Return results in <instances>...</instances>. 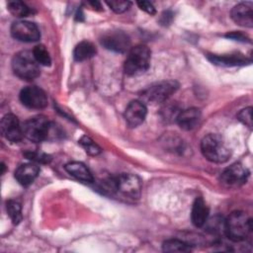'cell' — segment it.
I'll return each instance as SVG.
<instances>
[{"mask_svg":"<svg viewBox=\"0 0 253 253\" xmlns=\"http://www.w3.org/2000/svg\"><path fill=\"white\" fill-rule=\"evenodd\" d=\"M6 210H7V213L9 215V217L11 218V220L14 224H18L22 220V218H23L22 207L19 202L14 201V200H9L6 203Z\"/></svg>","mask_w":253,"mask_h":253,"instance_id":"obj_23","label":"cell"},{"mask_svg":"<svg viewBox=\"0 0 253 253\" xmlns=\"http://www.w3.org/2000/svg\"><path fill=\"white\" fill-rule=\"evenodd\" d=\"M11 35L14 39L25 42H34L41 38L39 28L29 21L14 22L11 26Z\"/></svg>","mask_w":253,"mask_h":253,"instance_id":"obj_8","label":"cell"},{"mask_svg":"<svg viewBox=\"0 0 253 253\" xmlns=\"http://www.w3.org/2000/svg\"><path fill=\"white\" fill-rule=\"evenodd\" d=\"M251 230L252 220L243 211H233L224 220V233L233 242L245 240Z\"/></svg>","mask_w":253,"mask_h":253,"instance_id":"obj_3","label":"cell"},{"mask_svg":"<svg viewBox=\"0 0 253 253\" xmlns=\"http://www.w3.org/2000/svg\"><path fill=\"white\" fill-rule=\"evenodd\" d=\"M237 117L242 124H244L248 127L252 126V108L251 107L241 110L237 115Z\"/></svg>","mask_w":253,"mask_h":253,"instance_id":"obj_27","label":"cell"},{"mask_svg":"<svg viewBox=\"0 0 253 253\" xmlns=\"http://www.w3.org/2000/svg\"><path fill=\"white\" fill-rule=\"evenodd\" d=\"M210 210L203 198H197L193 204L191 211L192 223L197 227H202L206 224L209 218Z\"/></svg>","mask_w":253,"mask_h":253,"instance_id":"obj_17","label":"cell"},{"mask_svg":"<svg viewBox=\"0 0 253 253\" xmlns=\"http://www.w3.org/2000/svg\"><path fill=\"white\" fill-rule=\"evenodd\" d=\"M107 4L109 5V7L116 13H124L126 12L129 6H130V2L129 1H108Z\"/></svg>","mask_w":253,"mask_h":253,"instance_id":"obj_26","label":"cell"},{"mask_svg":"<svg viewBox=\"0 0 253 253\" xmlns=\"http://www.w3.org/2000/svg\"><path fill=\"white\" fill-rule=\"evenodd\" d=\"M20 100L30 109H43L47 105V97L43 90L37 86H27L20 93Z\"/></svg>","mask_w":253,"mask_h":253,"instance_id":"obj_9","label":"cell"},{"mask_svg":"<svg viewBox=\"0 0 253 253\" xmlns=\"http://www.w3.org/2000/svg\"><path fill=\"white\" fill-rule=\"evenodd\" d=\"M65 170L67 173H69L71 176L76 178L79 181L85 182V183H92L94 181L93 176L89 169L85 166V164L77 161L69 162L65 165Z\"/></svg>","mask_w":253,"mask_h":253,"instance_id":"obj_18","label":"cell"},{"mask_svg":"<svg viewBox=\"0 0 253 253\" xmlns=\"http://www.w3.org/2000/svg\"><path fill=\"white\" fill-rule=\"evenodd\" d=\"M26 156L34 161H39V162H47V156L44 154H39V153H35V152H27Z\"/></svg>","mask_w":253,"mask_h":253,"instance_id":"obj_29","label":"cell"},{"mask_svg":"<svg viewBox=\"0 0 253 253\" xmlns=\"http://www.w3.org/2000/svg\"><path fill=\"white\" fill-rule=\"evenodd\" d=\"M7 8L12 15H14L15 17H19V18L27 17L32 13L31 8H29L24 2H22L20 0L8 1Z\"/></svg>","mask_w":253,"mask_h":253,"instance_id":"obj_21","label":"cell"},{"mask_svg":"<svg viewBox=\"0 0 253 253\" xmlns=\"http://www.w3.org/2000/svg\"><path fill=\"white\" fill-rule=\"evenodd\" d=\"M150 65V50L147 46L139 44L131 47L125 61V72L129 76L144 73Z\"/></svg>","mask_w":253,"mask_h":253,"instance_id":"obj_5","label":"cell"},{"mask_svg":"<svg viewBox=\"0 0 253 253\" xmlns=\"http://www.w3.org/2000/svg\"><path fill=\"white\" fill-rule=\"evenodd\" d=\"M208 57L212 63L223 66H236L247 63L246 57L241 54H210Z\"/></svg>","mask_w":253,"mask_h":253,"instance_id":"obj_19","label":"cell"},{"mask_svg":"<svg viewBox=\"0 0 253 253\" xmlns=\"http://www.w3.org/2000/svg\"><path fill=\"white\" fill-rule=\"evenodd\" d=\"M51 124L44 116H36L27 120L23 125L24 136L34 142H42L48 138Z\"/></svg>","mask_w":253,"mask_h":253,"instance_id":"obj_6","label":"cell"},{"mask_svg":"<svg viewBox=\"0 0 253 253\" xmlns=\"http://www.w3.org/2000/svg\"><path fill=\"white\" fill-rule=\"evenodd\" d=\"M179 84L173 80H165L156 82L146 87L141 92V99L145 102L157 104L167 100L172 94L176 92Z\"/></svg>","mask_w":253,"mask_h":253,"instance_id":"obj_7","label":"cell"},{"mask_svg":"<svg viewBox=\"0 0 253 253\" xmlns=\"http://www.w3.org/2000/svg\"><path fill=\"white\" fill-rule=\"evenodd\" d=\"M40 168L35 163H25L20 165L15 171L16 180L23 186L31 185L38 177Z\"/></svg>","mask_w":253,"mask_h":253,"instance_id":"obj_16","label":"cell"},{"mask_svg":"<svg viewBox=\"0 0 253 253\" xmlns=\"http://www.w3.org/2000/svg\"><path fill=\"white\" fill-rule=\"evenodd\" d=\"M33 54L40 65H43V66L50 65L51 58H50L49 52L47 51V49L45 48L44 45L39 44V45L35 46V48L33 50Z\"/></svg>","mask_w":253,"mask_h":253,"instance_id":"obj_24","label":"cell"},{"mask_svg":"<svg viewBox=\"0 0 253 253\" xmlns=\"http://www.w3.org/2000/svg\"><path fill=\"white\" fill-rule=\"evenodd\" d=\"M14 73L23 80H34L40 75V64L33 51L22 50L17 52L12 59Z\"/></svg>","mask_w":253,"mask_h":253,"instance_id":"obj_4","label":"cell"},{"mask_svg":"<svg viewBox=\"0 0 253 253\" xmlns=\"http://www.w3.org/2000/svg\"><path fill=\"white\" fill-rule=\"evenodd\" d=\"M147 114V109L144 103L140 100L131 101L125 111V120L126 124L131 126L135 127L143 123Z\"/></svg>","mask_w":253,"mask_h":253,"instance_id":"obj_13","label":"cell"},{"mask_svg":"<svg viewBox=\"0 0 253 253\" xmlns=\"http://www.w3.org/2000/svg\"><path fill=\"white\" fill-rule=\"evenodd\" d=\"M137 5L142 11L146 12L147 14H149V15H154L155 14V8H154V6L151 2H149V1H138Z\"/></svg>","mask_w":253,"mask_h":253,"instance_id":"obj_28","label":"cell"},{"mask_svg":"<svg viewBox=\"0 0 253 253\" xmlns=\"http://www.w3.org/2000/svg\"><path fill=\"white\" fill-rule=\"evenodd\" d=\"M249 172L239 163H234L227 167L220 176L221 183L228 188H236L243 185L247 178Z\"/></svg>","mask_w":253,"mask_h":253,"instance_id":"obj_10","label":"cell"},{"mask_svg":"<svg viewBox=\"0 0 253 253\" xmlns=\"http://www.w3.org/2000/svg\"><path fill=\"white\" fill-rule=\"evenodd\" d=\"M101 43L107 49L116 52H125L129 47V38L122 31H111L106 33L102 39Z\"/></svg>","mask_w":253,"mask_h":253,"instance_id":"obj_12","label":"cell"},{"mask_svg":"<svg viewBox=\"0 0 253 253\" xmlns=\"http://www.w3.org/2000/svg\"><path fill=\"white\" fill-rule=\"evenodd\" d=\"M201 151L206 159L213 163H223L231 155L230 147L225 139L213 133H210L202 139Z\"/></svg>","mask_w":253,"mask_h":253,"instance_id":"obj_2","label":"cell"},{"mask_svg":"<svg viewBox=\"0 0 253 253\" xmlns=\"http://www.w3.org/2000/svg\"><path fill=\"white\" fill-rule=\"evenodd\" d=\"M231 19L239 26L251 28L253 26V10L250 3H239L230 12Z\"/></svg>","mask_w":253,"mask_h":253,"instance_id":"obj_14","label":"cell"},{"mask_svg":"<svg viewBox=\"0 0 253 253\" xmlns=\"http://www.w3.org/2000/svg\"><path fill=\"white\" fill-rule=\"evenodd\" d=\"M2 135L11 142H18L24 136L23 126H21L19 119L13 114L5 115L0 124Z\"/></svg>","mask_w":253,"mask_h":253,"instance_id":"obj_11","label":"cell"},{"mask_svg":"<svg viewBox=\"0 0 253 253\" xmlns=\"http://www.w3.org/2000/svg\"><path fill=\"white\" fill-rule=\"evenodd\" d=\"M179 126L185 130L194 129L201 120V112L196 108H189L179 113L176 118Z\"/></svg>","mask_w":253,"mask_h":253,"instance_id":"obj_15","label":"cell"},{"mask_svg":"<svg viewBox=\"0 0 253 253\" xmlns=\"http://www.w3.org/2000/svg\"><path fill=\"white\" fill-rule=\"evenodd\" d=\"M162 248H163V251L171 252V253H174V252L184 253V252L191 251L190 245L179 239H168L164 241Z\"/></svg>","mask_w":253,"mask_h":253,"instance_id":"obj_22","label":"cell"},{"mask_svg":"<svg viewBox=\"0 0 253 253\" xmlns=\"http://www.w3.org/2000/svg\"><path fill=\"white\" fill-rule=\"evenodd\" d=\"M79 144L90 155H98L101 152L100 146L96 142H94L92 138H90L87 135H84L79 139Z\"/></svg>","mask_w":253,"mask_h":253,"instance_id":"obj_25","label":"cell"},{"mask_svg":"<svg viewBox=\"0 0 253 253\" xmlns=\"http://www.w3.org/2000/svg\"><path fill=\"white\" fill-rule=\"evenodd\" d=\"M96 53L95 45L87 41L80 42L74 48L73 57L76 61H84L93 57Z\"/></svg>","mask_w":253,"mask_h":253,"instance_id":"obj_20","label":"cell"},{"mask_svg":"<svg viewBox=\"0 0 253 253\" xmlns=\"http://www.w3.org/2000/svg\"><path fill=\"white\" fill-rule=\"evenodd\" d=\"M227 38L229 39H232V40H235V41H241V42H249V39L243 35L242 33L240 32H232V33H229L226 35Z\"/></svg>","mask_w":253,"mask_h":253,"instance_id":"obj_30","label":"cell"},{"mask_svg":"<svg viewBox=\"0 0 253 253\" xmlns=\"http://www.w3.org/2000/svg\"><path fill=\"white\" fill-rule=\"evenodd\" d=\"M105 189L111 193H118L126 199H138L141 192L140 179L130 173H124L105 182Z\"/></svg>","mask_w":253,"mask_h":253,"instance_id":"obj_1","label":"cell"}]
</instances>
